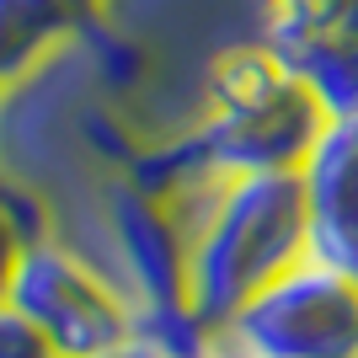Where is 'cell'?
<instances>
[{"label":"cell","instance_id":"1","mask_svg":"<svg viewBox=\"0 0 358 358\" xmlns=\"http://www.w3.org/2000/svg\"><path fill=\"white\" fill-rule=\"evenodd\" d=\"M305 257V187L299 171L224 177L187 236L182 294L209 327L230 321L262 284Z\"/></svg>","mask_w":358,"mask_h":358},{"label":"cell","instance_id":"2","mask_svg":"<svg viewBox=\"0 0 358 358\" xmlns=\"http://www.w3.org/2000/svg\"><path fill=\"white\" fill-rule=\"evenodd\" d=\"M203 358H358V284L299 257L230 321L209 327Z\"/></svg>","mask_w":358,"mask_h":358},{"label":"cell","instance_id":"3","mask_svg":"<svg viewBox=\"0 0 358 358\" xmlns=\"http://www.w3.org/2000/svg\"><path fill=\"white\" fill-rule=\"evenodd\" d=\"M6 299L38 327L54 358H113L129 331L118 289L54 230L22 246Z\"/></svg>","mask_w":358,"mask_h":358},{"label":"cell","instance_id":"4","mask_svg":"<svg viewBox=\"0 0 358 358\" xmlns=\"http://www.w3.org/2000/svg\"><path fill=\"white\" fill-rule=\"evenodd\" d=\"M182 129L214 177H252V171H299L327 118L294 75H284L273 91H262L252 102L203 107Z\"/></svg>","mask_w":358,"mask_h":358},{"label":"cell","instance_id":"5","mask_svg":"<svg viewBox=\"0 0 358 358\" xmlns=\"http://www.w3.org/2000/svg\"><path fill=\"white\" fill-rule=\"evenodd\" d=\"M305 257L358 284V123H327L299 166Z\"/></svg>","mask_w":358,"mask_h":358},{"label":"cell","instance_id":"6","mask_svg":"<svg viewBox=\"0 0 358 358\" xmlns=\"http://www.w3.org/2000/svg\"><path fill=\"white\" fill-rule=\"evenodd\" d=\"M91 11L96 0H0V91L54 59Z\"/></svg>","mask_w":358,"mask_h":358},{"label":"cell","instance_id":"7","mask_svg":"<svg viewBox=\"0 0 358 358\" xmlns=\"http://www.w3.org/2000/svg\"><path fill=\"white\" fill-rule=\"evenodd\" d=\"M268 48L289 64L327 123H358V32H305Z\"/></svg>","mask_w":358,"mask_h":358},{"label":"cell","instance_id":"8","mask_svg":"<svg viewBox=\"0 0 358 358\" xmlns=\"http://www.w3.org/2000/svg\"><path fill=\"white\" fill-rule=\"evenodd\" d=\"M0 358H54V348L38 337V327L11 299H0Z\"/></svg>","mask_w":358,"mask_h":358},{"label":"cell","instance_id":"9","mask_svg":"<svg viewBox=\"0 0 358 358\" xmlns=\"http://www.w3.org/2000/svg\"><path fill=\"white\" fill-rule=\"evenodd\" d=\"M27 224H22V214H16V198L11 187L0 182V299H6V289H11V273H16V257H22V246H27Z\"/></svg>","mask_w":358,"mask_h":358},{"label":"cell","instance_id":"10","mask_svg":"<svg viewBox=\"0 0 358 358\" xmlns=\"http://www.w3.org/2000/svg\"><path fill=\"white\" fill-rule=\"evenodd\" d=\"M0 182H6V161H0Z\"/></svg>","mask_w":358,"mask_h":358}]
</instances>
